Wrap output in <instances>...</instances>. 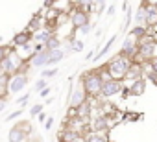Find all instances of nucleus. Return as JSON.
Masks as SVG:
<instances>
[{
	"mask_svg": "<svg viewBox=\"0 0 157 142\" xmlns=\"http://www.w3.org/2000/svg\"><path fill=\"white\" fill-rule=\"evenodd\" d=\"M6 105H8V98H0V113L6 109Z\"/></svg>",
	"mask_w": 157,
	"mask_h": 142,
	"instance_id": "33",
	"label": "nucleus"
},
{
	"mask_svg": "<svg viewBox=\"0 0 157 142\" xmlns=\"http://www.w3.org/2000/svg\"><path fill=\"white\" fill-rule=\"evenodd\" d=\"M91 22V19H89V13L85 11V9H74L72 13H70V24H72V28L74 30H80V28H83L85 24H89Z\"/></svg>",
	"mask_w": 157,
	"mask_h": 142,
	"instance_id": "7",
	"label": "nucleus"
},
{
	"mask_svg": "<svg viewBox=\"0 0 157 142\" xmlns=\"http://www.w3.org/2000/svg\"><path fill=\"white\" fill-rule=\"evenodd\" d=\"M43 113V103H35V105H32V109H30V114L32 116H39Z\"/></svg>",
	"mask_w": 157,
	"mask_h": 142,
	"instance_id": "27",
	"label": "nucleus"
},
{
	"mask_svg": "<svg viewBox=\"0 0 157 142\" xmlns=\"http://www.w3.org/2000/svg\"><path fill=\"white\" fill-rule=\"evenodd\" d=\"M48 94H50V87H48V89H44V91H41V92H39V96H41V98H46V96H48Z\"/></svg>",
	"mask_w": 157,
	"mask_h": 142,
	"instance_id": "35",
	"label": "nucleus"
},
{
	"mask_svg": "<svg viewBox=\"0 0 157 142\" xmlns=\"http://www.w3.org/2000/svg\"><path fill=\"white\" fill-rule=\"evenodd\" d=\"M85 142H109L105 135H100V133H89L85 136Z\"/></svg>",
	"mask_w": 157,
	"mask_h": 142,
	"instance_id": "24",
	"label": "nucleus"
},
{
	"mask_svg": "<svg viewBox=\"0 0 157 142\" xmlns=\"http://www.w3.org/2000/svg\"><path fill=\"white\" fill-rule=\"evenodd\" d=\"M131 66V61L124 55H115L109 59V63L105 65V72L109 76V80H115V81H122L128 78V70Z\"/></svg>",
	"mask_w": 157,
	"mask_h": 142,
	"instance_id": "1",
	"label": "nucleus"
},
{
	"mask_svg": "<svg viewBox=\"0 0 157 142\" xmlns=\"http://www.w3.org/2000/svg\"><path fill=\"white\" fill-rule=\"evenodd\" d=\"M37 142H44V140H43V138H41V136H39V138H37Z\"/></svg>",
	"mask_w": 157,
	"mask_h": 142,
	"instance_id": "40",
	"label": "nucleus"
},
{
	"mask_svg": "<svg viewBox=\"0 0 157 142\" xmlns=\"http://www.w3.org/2000/svg\"><path fill=\"white\" fill-rule=\"evenodd\" d=\"M115 9H117V6H115V4H107V15H113V13H115Z\"/></svg>",
	"mask_w": 157,
	"mask_h": 142,
	"instance_id": "34",
	"label": "nucleus"
},
{
	"mask_svg": "<svg viewBox=\"0 0 157 142\" xmlns=\"http://www.w3.org/2000/svg\"><path fill=\"white\" fill-rule=\"evenodd\" d=\"M52 37H54V30L50 26H44V28H41L39 32L33 33V43L35 44H46L48 39H52Z\"/></svg>",
	"mask_w": 157,
	"mask_h": 142,
	"instance_id": "11",
	"label": "nucleus"
},
{
	"mask_svg": "<svg viewBox=\"0 0 157 142\" xmlns=\"http://www.w3.org/2000/svg\"><path fill=\"white\" fill-rule=\"evenodd\" d=\"M28 100H30V92H24L22 96H19V98H17V103H19V105H26V103H28Z\"/></svg>",
	"mask_w": 157,
	"mask_h": 142,
	"instance_id": "31",
	"label": "nucleus"
},
{
	"mask_svg": "<svg viewBox=\"0 0 157 142\" xmlns=\"http://www.w3.org/2000/svg\"><path fill=\"white\" fill-rule=\"evenodd\" d=\"M150 4H151V6H153L155 9H157V0H151V2H150Z\"/></svg>",
	"mask_w": 157,
	"mask_h": 142,
	"instance_id": "37",
	"label": "nucleus"
},
{
	"mask_svg": "<svg viewBox=\"0 0 157 142\" xmlns=\"http://www.w3.org/2000/svg\"><path fill=\"white\" fill-rule=\"evenodd\" d=\"M65 55H67V52L61 48V50H54V52H50V59H48V66H56L57 63H61L63 59H65Z\"/></svg>",
	"mask_w": 157,
	"mask_h": 142,
	"instance_id": "19",
	"label": "nucleus"
},
{
	"mask_svg": "<svg viewBox=\"0 0 157 142\" xmlns=\"http://www.w3.org/2000/svg\"><path fill=\"white\" fill-rule=\"evenodd\" d=\"M52 125H54V118H52V116H48V118H46V122H44V129H50Z\"/></svg>",
	"mask_w": 157,
	"mask_h": 142,
	"instance_id": "32",
	"label": "nucleus"
},
{
	"mask_svg": "<svg viewBox=\"0 0 157 142\" xmlns=\"http://www.w3.org/2000/svg\"><path fill=\"white\" fill-rule=\"evenodd\" d=\"M48 59H50V52H48V50L35 52L33 57L28 61V65H30L32 68H43V66H48Z\"/></svg>",
	"mask_w": 157,
	"mask_h": 142,
	"instance_id": "10",
	"label": "nucleus"
},
{
	"mask_svg": "<svg viewBox=\"0 0 157 142\" xmlns=\"http://www.w3.org/2000/svg\"><path fill=\"white\" fill-rule=\"evenodd\" d=\"M43 24H44V19H43V17H39V13H37V15H33V19L30 21V24H28V28H26V32H30V33L33 35L35 32H39L41 28H44Z\"/></svg>",
	"mask_w": 157,
	"mask_h": 142,
	"instance_id": "18",
	"label": "nucleus"
},
{
	"mask_svg": "<svg viewBox=\"0 0 157 142\" xmlns=\"http://www.w3.org/2000/svg\"><path fill=\"white\" fill-rule=\"evenodd\" d=\"M44 89H48V81L41 78V80L35 83V91H37V92H41V91H44Z\"/></svg>",
	"mask_w": 157,
	"mask_h": 142,
	"instance_id": "28",
	"label": "nucleus"
},
{
	"mask_svg": "<svg viewBox=\"0 0 157 142\" xmlns=\"http://www.w3.org/2000/svg\"><path fill=\"white\" fill-rule=\"evenodd\" d=\"M91 113H93V109H91V103H89V102H85L83 105H80V107L76 109V116L82 118V120H87Z\"/></svg>",
	"mask_w": 157,
	"mask_h": 142,
	"instance_id": "20",
	"label": "nucleus"
},
{
	"mask_svg": "<svg viewBox=\"0 0 157 142\" xmlns=\"http://www.w3.org/2000/svg\"><path fill=\"white\" fill-rule=\"evenodd\" d=\"M124 91V85H122V81H115V80H107V81H104V85H102V91H100V96H104V98H113V96H117V94H120Z\"/></svg>",
	"mask_w": 157,
	"mask_h": 142,
	"instance_id": "6",
	"label": "nucleus"
},
{
	"mask_svg": "<svg viewBox=\"0 0 157 142\" xmlns=\"http://www.w3.org/2000/svg\"><path fill=\"white\" fill-rule=\"evenodd\" d=\"M59 142H65V140H63V138H59Z\"/></svg>",
	"mask_w": 157,
	"mask_h": 142,
	"instance_id": "41",
	"label": "nucleus"
},
{
	"mask_svg": "<svg viewBox=\"0 0 157 142\" xmlns=\"http://www.w3.org/2000/svg\"><path fill=\"white\" fill-rule=\"evenodd\" d=\"M2 72L6 74V76H15V74H19L21 70H22V66H24V63L21 61V57L15 54V50H11L10 54H8V57L2 61Z\"/></svg>",
	"mask_w": 157,
	"mask_h": 142,
	"instance_id": "3",
	"label": "nucleus"
},
{
	"mask_svg": "<svg viewBox=\"0 0 157 142\" xmlns=\"http://www.w3.org/2000/svg\"><path fill=\"white\" fill-rule=\"evenodd\" d=\"M115 41H117V35H113V37H109V41H107V43H105V44L102 46V50H100V52H98V54L94 55V59H100V57H104L105 54H109V50L113 48V44H115Z\"/></svg>",
	"mask_w": 157,
	"mask_h": 142,
	"instance_id": "21",
	"label": "nucleus"
},
{
	"mask_svg": "<svg viewBox=\"0 0 157 142\" xmlns=\"http://www.w3.org/2000/svg\"><path fill=\"white\" fill-rule=\"evenodd\" d=\"M4 76V72H2V66H0V78H2Z\"/></svg>",
	"mask_w": 157,
	"mask_h": 142,
	"instance_id": "39",
	"label": "nucleus"
},
{
	"mask_svg": "<svg viewBox=\"0 0 157 142\" xmlns=\"http://www.w3.org/2000/svg\"><path fill=\"white\" fill-rule=\"evenodd\" d=\"M74 142H85V138H82V136H80V138H76Z\"/></svg>",
	"mask_w": 157,
	"mask_h": 142,
	"instance_id": "38",
	"label": "nucleus"
},
{
	"mask_svg": "<svg viewBox=\"0 0 157 142\" xmlns=\"http://www.w3.org/2000/svg\"><path fill=\"white\" fill-rule=\"evenodd\" d=\"M102 85H104V78L100 72H87L82 76V87L87 96H100Z\"/></svg>",
	"mask_w": 157,
	"mask_h": 142,
	"instance_id": "2",
	"label": "nucleus"
},
{
	"mask_svg": "<svg viewBox=\"0 0 157 142\" xmlns=\"http://www.w3.org/2000/svg\"><path fill=\"white\" fill-rule=\"evenodd\" d=\"M107 129H109V120H107V116L100 114L98 118L93 120V133H100V135H104Z\"/></svg>",
	"mask_w": 157,
	"mask_h": 142,
	"instance_id": "15",
	"label": "nucleus"
},
{
	"mask_svg": "<svg viewBox=\"0 0 157 142\" xmlns=\"http://www.w3.org/2000/svg\"><path fill=\"white\" fill-rule=\"evenodd\" d=\"M44 48H46L48 52H54V50H61V39H59L57 35H54L52 39H48V43L44 44Z\"/></svg>",
	"mask_w": 157,
	"mask_h": 142,
	"instance_id": "22",
	"label": "nucleus"
},
{
	"mask_svg": "<svg viewBox=\"0 0 157 142\" xmlns=\"http://www.w3.org/2000/svg\"><path fill=\"white\" fill-rule=\"evenodd\" d=\"M57 72H59L57 68H48V70H43V72H41V78H43V80H46V78H54Z\"/></svg>",
	"mask_w": 157,
	"mask_h": 142,
	"instance_id": "26",
	"label": "nucleus"
},
{
	"mask_svg": "<svg viewBox=\"0 0 157 142\" xmlns=\"http://www.w3.org/2000/svg\"><path fill=\"white\" fill-rule=\"evenodd\" d=\"M11 52V48H6V46H2L0 44V65H2V61L8 57V54Z\"/></svg>",
	"mask_w": 157,
	"mask_h": 142,
	"instance_id": "30",
	"label": "nucleus"
},
{
	"mask_svg": "<svg viewBox=\"0 0 157 142\" xmlns=\"http://www.w3.org/2000/svg\"><path fill=\"white\" fill-rule=\"evenodd\" d=\"M21 116H22V109H17V111H13L11 114H8V116H6V122L17 120V118H21Z\"/></svg>",
	"mask_w": 157,
	"mask_h": 142,
	"instance_id": "29",
	"label": "nucleus"
},
{
	"mask_svg": "<svg viewBox=\"0 0 157 142\" xmlns=\"http://www.w3.org/2000/svg\"><path fill=\"white\" fill-rule=\"evenodd\" d=\"M30 142H37V138H35V140H30Z\"/></svg>",
	"mask_w": 157,
	"mask_h": 142,
	"instance_id": "42",
	"label": "nucleus"
},
{
	"mask_svg": "<svg viewBox=\"0 0 157 142\" xmlns=\"http://www.w3.org/2000/svg\"><path fill=\"white\" fill-rule=\"evenodd\" d=\"M26 138H28V133L19 124L15 127H11L8 133V142H26Z\"/></svg>",
	"mask_w": 157,
	"mask_h": 142,
	"instance_id": "12",
	"label": "nucleus"
},
{
	"mask_svg": "<svg viewBox=\"0 0 157 142\" xmlns=\"http://www.w3.org/2000/svg\"><path fill=\"white\" fill-rule=\"evenodd\" d=\"M144 91H146V80H144V78L131 81V83H129V87H128L129 96H140Z\"/></svg>",
	"mask_w": 157,
	"mask_h": 142,
	"instance_id": "14",
	"label": "nucleus"
},
{
	"mask_svg": "<svg viewBox=\"0 0 157 142\" xmlns=\"http://www.w3.org/2000/svg\"><path fill=\"white\" fill-rule=\"evenodd\" d=\"M13 46L15 48H21V46H26V44H30V43H33V35L30 33V32H19V33H15V37H13Z\"/></svg>",
	"mask_w": 157,
	"mask_h": 142,
	"instance_id": "13",
	"label": "nucleus"
},
{
	"mask_svg": "<svg viewBox=\"0 0 157 142\" xmlns=\"http://www.w3.org/2000/svg\"><path fill=\"white\" fill-rule=\"evenodd\" d=\"M93 28H94V24H93V22H89V24H85V26H83V28H80V30H74V37H76V39H82V37L89 35V33L93 32Z\"/></svg>",
	"mask_w": 157,
	"mask_h": 142,
	"instance_id": "23",
	"label": "nucleus"
},
{
	"mask_svg": "<svg viewBox=\"0 0 157 142\" xmlns=\"http://www.w3.org/2000/svg\"><path fill=\"white\" fill-rule=\"evenodd\" d=\"M157 55V43L155 41H140L139 43V52H137V57L146 61V59H151Z\"/></svg>",
	"mask_w": 157,
	"mask_h": 142,
	"instance_id": "5",
	"label": "nucleus"
},
{
	"mask_svg": "<svg viewBox=\"0 0 157 142\" xmlns=\"http://www.w3.org/2000/svg\"><path fill=\"white\" fill-rule=\"evenodd\" d=\"M135 26H146V2L139 4L135 9Z\"/></svg>",
	"mask_w": 157,
	"mask_h": 142,
	"instance_id": "17",
	"label": "nucleus"
},
{
	"mask_svg": "<svg viewBox=\"0 0 157 142\" xmlns=\"http://www.w3.org/2000/svg\"><path fill=\"white\" fill-rule=\"evenodd\" d=\"M85 102H87V94H85V91H83L82 85L76 87V89L72 91V94L68 96V107H70V109H78L80 105H83Z\"/></svg>",
	"mask_w": 157,
	"mask_h": 142,
	"instance_id": "9",
	"label": "nucleus"
},
{
	"mask_svg": "<svg viewBox=\"0 0 157 142\" xmlns=\"http://www.w3.org/2000/svg\"><path fill=\"white\" fill-rule=\"evenodd\" d=\"M28 85V76L26 74H15V76H10V81H8V94H19L21 91H24V87Z\"/></svg>",
	"mask_w": 157,
	"mask_h": 142,
	"instance_id": "4",
	"label": "nucleus"
},
{
	"mask_svg": "<svg viewBox=\"0 0 157 142\" xmlns=\"http://www.w3.org/2000/svg\"><path fill=\"white\" fill-rule=\"evenodd\" d=\"M8 81H10V76H6V74L0 78V98H6V96H8V91H6Z\"/></svg>",
	"mask_w": 157,
	"mask_h": 142,
	"instance_id": "25",
	"label": "nucleus"
},
{
	"mask_svg": "<svg viewBox=\"0 0 157 142\" xmlns=\"http://www.w3.org/2000/svg\"><path fill=\"white\" fill-rule=\"evenodd\" d=\"M39 122H46V114H44V113L39 114Z\"/></svg>",
	"mask_w": 157,
	"mask_h": 142,
	"instance_id": "36",
	"label": "nucleus"
},
{
	"mask_svg": "<svg viewBox=\"0 0 157 142\" xmlns=\"http://www.w3.org/2000/svg\"><path fill=\"white\" fill-rule=\"evenodd\" d=\"M146 26L148 28H155L157 26V9L150 2H146Z\"/></svg>",
	"mask_w": 157,
	"mask_h": 142,
	"instance_id": "16",
	"label": "nucleus"
},
{
	"mask_svg": "<svg viewBox=\"0 0 157 142\" xmlns=\"http://www.w3.org/2000/svg\"><path fill=\"white\" fill-rule=\"evenodd\" d=\"M137 52H139V41L133 39L131 35H128V37L124 39V43H122V52H120V55L131 59V57L137 55Z\"/></svg>",
	"mask_w": 157,
	"mask_h": 142,
	"instance_id": "8",
	"label": "nucleus"
}]
</instances>
